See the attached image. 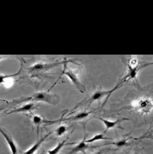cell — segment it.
I'll use <instances>...</instances> for the list:
<instances>
[{"instance_id": "obj_1", "label": "cell", "mask_w": 153, "mask_h": 154, "mask_svg": "<svg viewBox=\"0 0 153 154\" xmlns=\"http://www.w3.org/2000/svg\"><path fill=\"white\" fill-rule=\"evenodd\" d=\"M21 101H32V102H44L49 104H55L59 103V97L55 94H50L49 93L46 92H38L35 93L32 96L28 97H26L24 100H21Z\"/></svg>"}, {"instance_id": "obj_2", "label": "cell", "mask_w": 153, "mask_h": 154, "mask_svg": "<svg viewBox=\"0 0 153 154\" xmlns=\"http://www.w3.org/2000/svg\"><path fill=\"white\" fill-rule=\"evenodd\" d=\"M62 75H65L68 78L70 79V81L73 83L74 86L77 88V89L79 90L81 93H85L86 91V88L84 84L80 81L79 78H78V75H76L72 70H71L70 68H68L67 66L66 62H65V67H64V69L62 71Z\"/></svg>"}, {"instance_id": "obj_3", "label": "cell", "mask_w": 153, "mask_h": 154, "mask_svg": "<svg viewBox=\"0 0 153 154\" xmlns=\"http://www.w3.org/2000/svg\"><path fill=\"white\" fill-rule=\"evenodd\" d=\"M0 134L3 136V137L5 138V140H6L7 143L8 145V147H9L10 150H11V153L12 154H17V147L16 143H14V140L12 139L11 136L10 134H8L6 131H5L4 129H2V128L0 127Z\"/></svg>"}, {"instance_id": "obj_4", "label": "cell", "mask_w": 153, "mask_h": 154, "mask_svg": "<svg viewBox=\"0 0 153 154\" xmlns=\"http://www.w3.org/2000/svg\"><path fill=\"white\" fill-rule=\"evenodd\" d=\"M86 134L84 136L83 140H81L80 143H78V144L76 145L75 146H74L73 148H71V149L70 150V152H68V153L66 154H75L78 153V152H82L85 154V150L87 149H89V148H94L96 146H91L90 145L87 144V143L86 142Z\"/></svg>"}, {"instance_id": "obj_5", "label": "cell", "mask_w": 153, "mask_h": 154, "mask_svg": "<svg viewBox=\"0 0 153 154\" xmlns=\"http://www.w3.org/2000/svg\"><path fill=\"white\" fill-rule=\"evenodd\" d=\"M61 63L59 62H55V63H48V64H44V63H36L35 65H32L30 68H29V72L30 73H33L34 72H40V71L43 70H47L49 68H54V67H56L57 65H60Z\"/></svg>"}, {"instance_id": "obj_6", "label": "cell", "mask_w": 153, "mask_h": 154, "mask_svg": "<svg viewBox=\"0 0 153 154\" xmlns=\"http://www.w3.org/2000/svg\"><path fill=\"white\" fill-rule=\"evenodd\" d=\"M36 108V104H35L33 102H30V103H28L24 104V105L22 106L14 109L11 110V112L7 113L6 115L12 114V113H19V112H30L34 110Z\"/></svg>"}, {"instance_id": "obj_7", "label": "cell", "mask_w": 153, "mask_h": 154, "mask_svg": "<svg viewBox=\"0 0 153 154\" xmlns=\"http://www.w3.org/2000/svg\"><path fill=\"white\" fill-rule=\"evenodd\" d=\"M109 94V91H97L96 92H95L90 98L88 99L86 103L89 104V106H90V104L92 103L95 101H99V100H102L103 98H104L105 97H106V98L108 97Z\"/></svg>"}, {"instance_id": "obj_8", "label": "cell", "mask_w": 153, "mask_h": 154, "mask_svg": "<svg viewBox=\"0 0 153 154\" xmlns=\"http://www.w3.org/2000/svg\"><path fill=\"white\" fill-rule=\"evenodd\" d=\"M95 119H99V120H100L101 122H103L105 127H106V131H107L110 130V129L112 128H115L116 126L121 122V119H117L115 121H110V120L105 119L102 117H95Z\"/></svg>"}, {"instance_id": "obj_9", "label": "cell", "mask_w": 153, "mask_h": 154, "mask_svg": "<svg viewBox=\"0 0 153 154\" xmlns=\"http://www.w3.org/2000/svg\"><path fill=\"white\" fill-rule=\"evenodd\" d=\"M50 134H51V132H50V133L47 134H46V135H45V136L43 137H42V138L40 139V140H38L36 142V143H35V144L33 145V146H31V147H30V149H27V151H25V152H24L23 154H33V153H34V152H36V150H37L38 148L40 147V145H41L42 143H43V142L44 141V140H46V138H47V137L49 136V135H50Z\"/></svg>"}, {"instance_id": "obj_10", "label": "cell", "mask_w": 153, "mask_h": 154, "mask_svg": "<svg viewBox=\"0 0 153 154\" xmlns=\"http://www.w3.org/2000/svg\"><path fill=\"white\" fill-rule=\"evenodd\" d=\"M90 112H81L78 113V114L74 115L71 117L67 118L64 119V121H78V120H82L85 118L88 117L90 115Z\"/></svg>"}, {"instance_id": "obj_11", "label": "cell", "mask_w": 153, "mask_h": 154, "mask_svg": "<svg viewBox=\"0 0 153 154\" xmlns=\"http://www.w3.org/2000/svg\"><path fill=\"white\" fill-rule=\"evenodd\" d=\"M21 69H22V63H21V68H19L18 72H16V73L11 74V75H0V84H2L3 83H5V81H6L7 79H11V78L20 75V73L21 72Z\"/></svg>"}, {"instance_id": "obj_12", "label": "cell", "mask_w": 153, "mask_h": 154, "mask_svg": "<svg viewBox=\"0 0 153 154\" xmlns=\"http://www.w3.org/2000/svg\"><path fill=\"white\" fill-rule=\"evenodd\" d=\"M108 137H106L104 136V134H97L94 135L92 138L89 139V140H86V142L87 143H92L95 141H98V140H107Z\"/></svg>"}, {"instance_id": "obj_13", "label": "cell", "mask_w": 153, "mask_h": 154, "mask_svg": "<svg viewBox=\"0 0 153 154\" xmlns=\"http://www.w3.org/2000/svg\"><path fill=\"white\" fill-rule=\"evenodd\" d=\"M67 140H68V139H66V140H64L63 141H62L61 143H59V144L57 145L55 148L48 150V154H58L59 153V152H60L61 149H62V148L63 147V146L65 145V142H66Z\"/></svg>"}, {"instance_id": "obj_14", "label": "cell", "mask_w": 153, "mask_h": 154, "mask_svg": "<svg viewBox=\"0 0 153 154\" xmlns=\"http://www.w3.org/2000/svg\"><path fill=\"white\" fill-rule=\"evenodd\" d=\"M47 121H45L44 119L41 117V116H33V123L34 125H36L37 127V128H39V126L41 124L43 123H46Z\"/></svg>"}, {"instance_id": "obj_15", "label": "cell", "mask_w": 153, "mask_h": 154, "mask_svg": "<svg viewBox=\"0 0 153 154\" xmlns=\"http://www.w3.org/2000/svg\"><path fill=\"white\" fill-rule=\"evenodd\" d=\"M67 131H68V127L66 125H61L55 130V135L57 137H61L63 134H65Z\"/></svg>"}, {"instance_id": "obj_16", "label": "cell", "mask_w": 153, "mask_h": 154, "mask_svg": "<svg viewBox=\"0 0 153 154\" xmlns=\"http://www.w3.org/2000/svg\"><path fill=\"white\" fill-rule=\"evenodd\" d=\"M112 144L115 145L118 147H123V146H127L129 145V143H128L127 140L126 139H123V140H118V141L115 142V143H112Z\"/></svg>"}, {"instance_id": "obj_17", "label": "cell", "mask_w": 153, "mask_h": 154, "mask_svg": "<svg viewBox=\"0 0 153 154\" xmlns=\"http://www.w3.org/2000/svg\"><path fill=\"white\" fill-rule=\"evenodd\" d=\"M105 151H106V149H103V150L99 151V152H96V153H94V154H103L105 152Z\"/></svg>"}, {"instance_id": "obj_18", "label": "cell", "mask_w": 153, "mask_h": 154, "mask_svg": "<svg viewBox=\"0 0 153 154\" xmlns=\"http://www.w3.org/2000/svg\"><path fill=\"white\" fill-rule=\"evenodd\" d=\"M4 109H5V108H3V107H0V112H2V110Z\"/></svg>"}, {"instance_id": "obj_19", "label": "cell", "mask_w": 153, "mask_h": 154, "mask_svg": "<svg viewBox=\"0 0 153 154\" xmlns=\"http://www.w3.org/2000/svg\"><path fill=\"white\" fill-rule=\"evenodd\" d=\"M133 154H139V152H134V153H133Z\"/></svg>"}]
</instances>
